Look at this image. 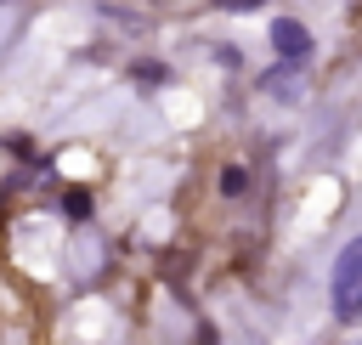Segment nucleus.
Returning <instances> with one entry per match:
<instances>
[{
    "mask_svg": "<svg viewBox=\"0 0 362 345\" xmlns=\"http://www.w3.org/2000/svg\"><path fill=\"white\" fill-rule=\"evenodd\" d=\"M136 79H164V62H130Z\"/></svg>",
    "mask_w": 362,
    "mask_h": 345,
    "instance_id": "obj_5",
    "label": "nucleus"
},
{
    "mask_svg": "<svg viewBox=\"0 0 362 345\" xmlns=\"http://www.w3.org/2000/svg\"><path fill=\"white\" fill-rule=\"evenodd\" d=\"M62 215H68V221H85V215H90V192H85V187H68V192H62Z\"/></svg>",
    "mask_w": 362,
    "mask_h": 345,
    "instance_id": "obj_3",
    "label": "nucleus"
},
{
    "mask_svg": "<svg viewBox=\"0 0 362 345\" xmlns=\"http://www.w3.org/2000/svg\"><path fill=\"white\" fill-rule=\"evenodd\" d=\"M334 305H339L345 322L362 317V238H351L334 260Z\"/></svg>",
    "mask_w": 362,
    "mask_h": 345,
    "instance_id": "obj_1",
    "label": "nucleus"
},
{
    "mask_svg": "<svg viewBox=\"0 0 362 345\" xmlns=\"http://www.w3.org/2000/svg\"><path fill=\"white\" fill-rule=\"evenodd\" d=\"M215 6H221V11H255L260 0H215Z\"/></svg>",
    "mask_w": 362,
    "mask_h": 345,
    "instance_id": "obj_6",
    "label": "nucleus"
},
{
    "mask_svg": "<svg viewBox=\"0 0 362 345\" xmlns=\"http://www.w3.org/2000/svg\"><path fill=\"white\" fill-rule=\"evenodd\" d=\"M243 187H249V175H243V170H221V192H226V198H238Z\"/></svg>",
    "mask_w": 362,
    "mask_h": 345,
    "instance_id": "obj_4",
    "label": "nucleus"
},
{
    "mask_svg": "<svg viewBox=\"0 0 362 345\" xmlns=\"http://www.w3.org/2000/svg\"><path fill=\"white\" fill-rule=\"evenodd\" d=\"M272 45H277V57L300 62V57L311 51V34H305V23H294V17H272Z\"/></svg>",
    "mask_w": 362,
    "mask_h": 345,
    "instance_id": "obj_2",
    "label": "nucleus"
}]
</instances>
